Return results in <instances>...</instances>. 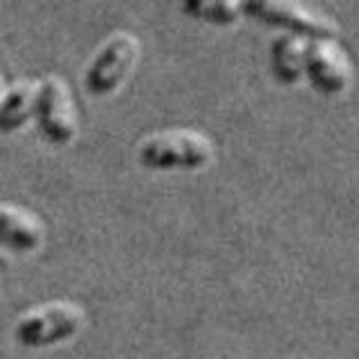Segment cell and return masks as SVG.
<instances>
[{
    "label": "cell",
    "mask_w": 359,
    "mask_h": 359,
    "mask_svg": "<svg viewBox=\"0 0 359 359\" xmlns=\"http://www.w3.org/2000/svg\"><path fill=\"white\" fill-rule=\"evenodd\" d=\"M137 157L149 168H200L211 162L213 146L196 130H162L140 142Z\"/></svg>",
    "instance_id": "obj_1"
},
{
    "label": "cell",
    "mask_w": 359,
    "mask_h": 359,
    "mask_svg": "<svg viewBox=\"0 0 359 359\" xmlns=\"http://www.w3.org/2000/svg\"><path fill=\"white\" fill-rule=\"evenodd\" d=\"M86 314L83 310L70 301H54L45 306L25 312L18 319L14 337L16 341L27 348L52 346L74 337L81 330Z\"/></svg>",
    "instance_id": "obj_2"
},
{
    "label": "cell",
    "mask_w": 359,
    "mask_h": 359,
    "mask_svg": "<svg viewBox=\"0 0 359 359\" xmlns=\"http://www.w3.org/2000/svg\"><path fill=\"white\" fill-rule=\"evenodd\" d=\"M243 11L256 20L285 27L290 34L308 36L310 41H334L339 34V27L332 18L299 3H290V0H250V3H243Z\"/></svg>",
    "instance_id": "obj_3"
},
{
    "label": "cell",
    "mask_w": 359,
    "mask_h": 359,
    "mask_svg": "<svg viewBox=\"0 0 359 359\" xmlns=\"http://www.w3.org/2000/svg\"><path fill=\"white\" fill-rule=\"evenodd\" d=\"M140 54L137 39L128 32H117L97 50L83 74V86L90 95H110L133 70Z\"/></svg>",
    "instance_id": "obj_4"
},
{
    "label": "cell",
    "mask_w": 359,
    "mask_h": 359,
    "mask_svg": "<svg viewBox=\"0 0 359 359\" xmlns=\"http://www.w3.org/2000/svg\"><path fill=\"white\" fill-rule=\"evenodd\" d=\"M36 121L43 137L52 144H67L76 135V112L67 83L61 76L48 74L41 79Z\"/></svg>",
    "instance_id": "obj_5"
},
{
    "label": "cell",
    "mask_w": 359,
    "mask_h": 359,
    "mask_svg": "<svg viewBox=\"0 0 359 359\" xmlns=\"http://www.w3.org/2000/svg\"><path fill=\"white\" fill-rule=\"evenodd\" d=\"M306 74L319 93L337 95L351 83V61L334 41H308Z\"/></svg>",
    "instance_id": "obj_6"
},
{
    "label": "cell",
    "mask_w": 359,
    "mask_h": 359,
    "mask_svg": "<svg viewBox=\"0 0 359 359\" xmlns=\"http://www.w3.org/2000/svg\"><path fill=\"white\" fill-rule=\"evenodd\" d=\"M0 224H3V243L16 252H32L43 243V222L36 213L22 209L11 202L0 207Z\"/></svg>",
    "instance_id": "obj_7"
},
{
    "label": "cell",
    "mask_w": 359,
    "mask_h": 359,
    "mask_svg": "<svg viewBox=\"0 0 359 359\" xmlns=\"http://www.w3.org/2000/svg\"><path fill=\"white\" fill-rule=\"evenodd\" d=\"M39 93L41 81H16L11 86H5L3 104H0V128L5 133L18 130L32 117H36Z\"/></svg>",
    "instance_id": "obj_8"
},
{
    "label": "cell",
    "mask_w": 359,
    "mask_h": 359,
    "mask_svg": "<svg viewBox=\"0 0 359 359\" xmlns=\"http://www.w3.org/2000/svg\"><path fill=\"white\" fill-rule=\"evenodd\" d=\"M306 61L308 41H303L297 34H278L269 43V63L280 83H297L306 74Z\"/></svg>",
    "instance_id": "obj_9"
},
{
    "label": "cell",
    "mask_w": 359,
    "mask_h": 359,
    "mask_svg": "<svg viewBox=\"0 0 359 359\" xmlns=\"http://www.w3.org/2000/svg\"><path fill=\"white\" fill-rule=\"evenodd\" d=\"M182 11L194 18L216 22V25H231L243 14V3L236 0H184Z\"/></svg>",
    "instance_id": "obj_10"
}]
</instances>
